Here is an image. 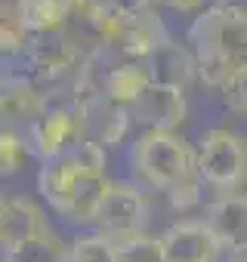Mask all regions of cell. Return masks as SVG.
I'll return each mask as SVG.
<instances>
[{
    "label": "cell",
    "instance_id": "cell-1",
    "mask_svg": "<svg viewBox=\"0 0 247 262\" xmlns=\"http://www.w3.org/2000/svg\"><path fill=\"white\" fill-rule=\"evenodd\" d=\"M37 188L65 219L96 222V213L111 191V182L105 179V148L80 139L77 145L40 167Z\"/></svg>",
    "mask_w": 247,
    "mask_h": 262
},
{
    "label": "cell",
    "instance_id": "cell-2",
    "mask_svg": "<svg viewBox=\"0 0 247 262\" xmlns=\"http://www.w3.org/2000/svg\"><path fill=\"white\" fill-rule=\"evenodd\" d=\"M133 170L158 191L170 198L173 207L189 210L201 194L198 151L176 133H142L130 148Z\"/></svg>",
    "mask_w": 247,
    "mask_h": 262
},
{
    "label": "cell",
    "instance_id": "cell-3",
    "mask_svg": "<svg viewBox=\"0 0 247 262\" xmlns=\"http://www.w3.org/2000/svg\"><path fill=\"white\" fill-rule=\"evenodd\" d=\"M192 43L198 59V77L207 86L225 90V83L247 71V16L210 7L192 25Z\"/></svg>",
    "mask_w": 247,
    "mask_h": 262
},
{
    "label": "cell",
    "instance_id": "cell-4",
    "mask_svg": "<svg viewBox=\"0 0 247 262\" xmlns=\"http://www.w3.org/2000/svg\"><path fill=\"white\" fill-rule=\"evenodd\" d=\"M96 50L108 56L111 62H146L164 40L167 31L158 19V13H139V16H111L105 10H93L84 16Z\"/></svg>",
    "mask_w": 247,
    "mask_h": 262
},
{
    "label": "cell",
    "instance_id": "cell-5",
    "mask_svg": "<svg viewBox=\"0 0 247 262\" xmlns=\"http://www.w3.org/2000/svg\"><path fill=\"white\" fill-rule=\"evenodd\" d=\"M198 173L204 185L235 194L247 182V139L232 129H207L198 145Z\"/></svg>",
    "mask_w": 247,
    "mask_h": 262
},
{
    "label": "cell",
    "instance_id": "cell-6",
    "mask_svg": "<svg viewBox=\"0 0 247 262\" xmlns=\"http://www.w3.org/2000/svg\"><path fill=\"white\" fill-rule=\"evenodd\" d=\"M28 151L40 158L44 164L68 151L84 139V114H80V99L77 102H53L34 123L19 129Z\"/></svg>",
    "mask_w": 247,
    "mask_h": 262
},
{
    "label": "cell",
    "instance_id": "cell-7",
    "mask_svg": "<svg viewBox=\"0 0 247 262\" xmlns=\"http://www.w3.org/2000/svg\"><path fill=\"white\" fill-rule=\"evenodd\" d=\"M31 77L40 83H53L62 77H74L87 68L90 53L80 50V43L68 31H47V34H31L25 53Z\"/></svg>",
    "mask_w": 247,
    "mask_h": 262
},
{
    "label": "cell",
    "instance_id": "cell-8",
    "mask_svg": "<svg viewBox=\"0 0 247 262\" xmlns=\"http://www.w3.org/2000/svg\"><path fill=\"white\" fill-rule=\"evenodd\" d=\"M99 234L111 237V241H127L136 234H146L149 225V198L127 182H111V191L105 194L96 222Z\"/></svg>",
    "mask_w": 247,
    "mask_h": 262
},
{
    "label": "cell",
    "instance_id": "cell-9",
    "mask_svg": "<svg viewBox=\"0 0 247 262\" xmlns=\"http://www.w3.org/2000/svg\"><path fill=\"white\" fill-rule=\"evenodd\" d=\"M186 111H189L186 93L173 90V86H161V83H152L130 105L133 123L146 126V133H173V129L186 120Z\"/></svg>",
    "mask_w": 247,
    "mask_h": 262
},
{
    "label": "cell",
    "instance_id": "cell-10",
    "mask_svg": "<svg viewBox=\"0 0 247 262\" xmlns=\"http://www.w3.org/2000/svg\"><path fill=\"white\" fill-rule=\"evenodd\" d=\"M80 114H84V139L102 148L123 142V136H127V129L133 123V114L127 105H117L102 93H87L80 99Z\"/></svg>",
    "mask_w": 247,
    "mask_h": 262
},
{
    "label": "cell",
    "instance_id": "cell-11",
    "mask_svg": "<svg viewBox=\"0 0 247 262\" xmlns=\"http://www.w3.org/2000/svg\"><path fill=\"white\" fill-rule=\"evenodd\" d=\"M164 259L167 262H216L222 244L204 225V219H186L170 225L161 234Z\"/></svg>",
    "mask_w": 247,
    "mask_h": 262
},
{
    "label": "cell",
    "instance_id": "cell-12",
    "mask_svg": "<svg viewBox=\"0 0 247 262\" xmlns=\"http://www.w3.org/2000/svg\"><path fill=\"white\" fill-rule=\"evenodd\" d=\"M50 108L47 90L31 77V74H10L4 80V99H0V111H4V126L25 129L34 123L44 111Z\"/></svg>",
    "mask_w": 247,
    "mask_h": 262
},
{
    "label": "cell",
    "instance_id": "cell-13",
    "mask_svg": "<svg viewBox=\"0 0 247 262\" xmlns=\"http://www.w3.org/2000/svg\"><path fill=\"white\" fill-rule=\"evenodd\" d=\"M47 231H53V228L47 225L44 210L31 198H22V194L4 198V204H0V241H4V253H13L22 244L34 241Z\"/></svg>",
    "mask_w": 247,
    "mask_h": 262
},
{
    "label": "cell",
    "instance_id": "cell-14",
    "mask_svg": "<svg viewBox=\"0 0 247 262\" xmlns=\"http://www.w3.org/2000/svg\"><path fill=\"white\" fill-rule=\"evenodd\" d=\"M204 225L216 234V241L229 250L247 244V194H219L204 207Z\"/></svg>",
    "mask_w": 247,
    "mask_h": 262
},
{
    "label": "cell",
    "instance_id": "cell-15",
    "mask_svg": "<svg viewBox=\"0 0 247 262\" xmlns=\"http://www.w3.org/2000/svg\"><path fill=\"white\" fill-rule=\"evenodd\" d=\"M146 68L152 74V83L173 86V90H182V93L198 77V59H195V53H189L186 47L173 43L170 37L146 59Z\"/></svg>",
    "mask_w": 247,
    "mask_h": 262
},
{
    "label": "cell",
    "instance_id": "cell-16",
    "mask_svg": "<svg viewBox=\"0 0 247 262\" xmlns=\"http://www.w3.org/2000/svg\"><path fill=\"white\" fill-rule=\"evenodd\" d=\"M105 59H108V56H105ZM149 86H152V74H149L146 62H111V59H108V68H105V74L99 77L96 93H102V96H108L111 102L130 108Z\"/></svg>",
    "mask_w": 247,
    "mask_h": 262
},
{
    "label": "cell",
    "instance_id": "cell-17",
    "mask_svg": "<svg viewBox=\"0 0 247 262\" xmlns=\"http://www.w3.org/2000/svg\"><path fill=\"white\" fill-rule=\"evenodd\" d=\"M16 7L31 34L65 31V22L71 19V7L65 0H16Z\"/></svg>",
    "mask_w": 247,
    "mask_h": 262
},
{
    "label": "cell",
    "instance_id": "cell-18",
    "mask_svg": "<svg viewBox=\"0 0 247 262\" xmlns=\"http://www.w3.org/2000/svg\"><path fill=\"white\" fill-rule=\"evenodd\" d=\"M68 259H71V247H65V241L56 231H47L13 253H4V262H68Z\"/></svg>",
    "mask_w": 247,
    "mask_h": 262
},
{
    "label": "cell",
    "instance_id": "cell-19",
    "mask_svg": "<svg viewBox=\"0 0 247 262\" xmlns=\"http://www.w3.org/2000/svg\"><path fill=\"white\" fill-rule=\"evenodd\" d=\"M28 40H31V31L16 7V0H4V22H0V47H4V53L7 56L25 53Z\"/></svg>",
    "mask_w": 247,
    "mask_h": 262
},
{
    "label": "cell",
    "instance_id": "cell-20",
    "mask_svg": "<svg viewBox=\"0 0 247 262\" xmlns=\"http://www.w3.org/2000/svg\"><path fill=\"white\" fill-rule=\"evenodd\" d=\"M68 262H120V253H117V244L111 237L96 231V234L74 237Z\"/></svg>",
    "mask_w": 247,
    "mask_h": 262
},
{
    "label": "cell",
    "instance_id": "cell-21",
    "mask_svg": "<svg viewBox=\"0 0 247 262\" xmlns=\"http://www.w3.org/2000/svg\"><path fill=\"white\" fill-rule=\"evenodd\" d=\"M120 262H167L164 259V247H161V234H136L127 241H114Z\"/></svg>",
    "mask_w": 247,
    "mask_h": 262
},
{
    "label": "cell",
    "instance_id": "cell-22",
    "mask_svg": "<svg viewBox=\"0 0 247 262\" xmlns=\"http://www.w3.org/2000/svg\"><path fill=\"white\" fill-rule=\"evenodd\" d=\"M25 158H28V145H25L22 133L13 126H4V133H0V164H4V176L19 173Z\"/></svg>",
    "mask_w": 247,
    "mask_h": 262
},
{
    "label": "cell",
    "instance_id": "cell-23",
    "mask_svg": "<svg viewBox=\"0 0 247 262\" xmlns=\"http://www.w3.org/2000/svg\"><path fill=\"white\" fill-rule=\"evenodd\" d=\"M222 96H225V102H229V108H232L235 114H244V117H247V71L235 74V77L225 83Z\"/></svg>",
    "mask_w": 247,
    "mask_h": 262
},
{
    "label": "cell",
    "instance_id": "cell-24",
    "mask_svg": "<svg viewBox=\"0 0 247 262\" xmlns=\"http://www.w3.org/2000/svg\"><path fill=\"white\" fill-rule=\"evenodd\" d=\"M155 0H96V7L111 13V16H139L149 13Z\"/></svg>",
    "mask_w": 247,
    "mask_h": 262
},
{
    "label": "cell",
    "instance_id": "cell-25",
    "mask_svg": "<svg viewBox=\"0 0 247 262\" xmlns=\"http://www.w3.org/2000/svg\"><path fill=\"white\" fill-rule=\"evenodd\" d=\"M65 4L71 7V16H80V19L96 10V0H65Z\"/></svg>",
    "mask_w": 247,
    "mask_h": 262
},
{
    "label": "cell",
    "instance_id": "cell-26",
    "mask_svg": "<svg viewBox=\"0 0 247 262\" xmlns=\"http://www.w3.org/2000/svg\"><path fill=\"white\" fill-rule=\"evenodd\" d=\"M213 7L232 10V13H244V16H247V0H213Z\"/></svg>",
    "mask_w": 247,
    "mask_h": 262
},
{
    "label": "cell",
    "instance_id": "cell-27",
    "mask_svg": "<svg viewBox=\"0 0 247 262\" xmlns=\"http://www.w3.org/2000/svg\"><path fill=\"white\" fill-rule=\"evenodd\" d=\"M161 4H167V7H173L179 13H189V10H198L204 0H161Z\"/></svg>",
    "mask_w": 247,
    "mask_h": 262
},
{
    "label": "cell",
    "instance_id": "cell-28",
    "mask_svg": "<svg viewBox=\"0 0 247 262\" xmlns=\"http://www.w3.org/2000/svg\"><path fill=\"white\" fill-rule=\"evenodd\" d=\"M229 262H247V244H244V247H238V250H232Z\"/></svg>",
    "mask_w": 247,
    "mask_h": 262
}]
</instances>
